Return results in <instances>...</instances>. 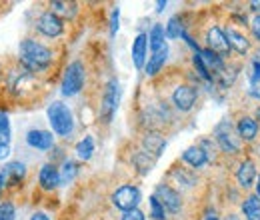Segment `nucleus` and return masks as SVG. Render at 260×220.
<instances>
[{"label": "nucleus", "mask_w": 260, "mask_h": 220, "mask_svg": "<svg viewBox=\"0 0 260 220\" xmlns=\"http://www.w3.org/2000/svg\"><path fill=\"white\" fill-rule=\"evenodd\" d=\"M18 58L28 72H40L52 64V50L32 38H26L18 46Z\"/></svg>", "instance_id": "1"}, {"label": "nucleus", "mask_w": 260, "mask_h": 220, "mask_svg": "<svg viewBox=\"0 0 260 220\" xmlns=\"http://www.w3.org/2000/svg\"><path fill=\"white\" fill-rule=\"evenodd\" d=\"M48 122L52 126V130L58 136H70L74 130V118L70 108L62 102H52L48 106Z\"/></svg>", "instance_id": "2"}, {"label": "nucleus", "mask_w": 260, "mask_h": 220, "mask_svg": "<svg viewBox=\"0 0 260 220\" xmlns=\"http://www.w3.org/2000/svg\"><path fill=\"white\" fill-rule=\"evenodd\" d=\"M214 136H216V142L220 144V148H222L224 152H228V154L240 152L242 138L238 136V130H234L228 120H222L220 124L214 128Z\"/></svg>", "instance_id": "3"}, {"label": "nucleus", "mask_w": 260, "mask_h": 220, "mask_svg": "<svg viewBox=\"0 0 260 220\" xmlns=\"http://www.w3.org/2000/svg\"><path fill=\"white\" fill-rule=\"evenodd\" d=\"M84 86V66L82 62H72L68 64L64 72V78H62V95L64 96H74L78 95Z\"/></svg>", "instance_id": "4"}, {"label": "nucleus", "mask_w": 260, "mask_h": 220, "mask_svg": "<svg viewBox=\"0 0 260 220\" xmlns=\"http://www.w3.org/2000/svg\"><path fill=\"white\" fill-rule=\"evenodd\" d=\"M138 202H140V190L136 188V186H130V184L120 186L112 194V204L118 210H124V212L134 210L138 206Z\"/></svg>", "instance_id": "5"}, {"label": "nucleus", "mask_w": 260, "mask_h": 220, "mask_svg": "<svg viewBox=\"0 0 260 220\" xmlns=\"http://www.w3.org/2000/svg\"><path fill=\"white\" fill-rule=\"evenodd\" d=\"M118 98H120V86L116 80H110L106 84V90H104V96H102V104H100V112L102 116L106 118V122L112 120L116 108H118Z\"/></svg>", "instance_id": "6"}, {"label": "nucleus", "mask_w": 260, "mask_h": 220, "mask_svg": "<svg viewBox=\"0 0 260 220\" xmlns=\"http://www.w3.org/2000/svg\"><path fill=\"white\" fill-rule=\"evenodd\" d=\"M154 198L162 204L168 212H172V214H176V212L182 208L180 194L174 188H170L168 184H158V186H156V192H154Z\"/></svg>", "instance_id": "7"}, {"label": "nucleus", "mask_w": 260, "mask_h": 220, "mask_svg": "<svg viewBox=\"0 0 260 220\" xmlns=\"http://www.w3.org/2000/svg\"><path fill=\"white\" fill-rule=\"evenodd\" d=\"M36 28L42 32L44 36H48V38H56V36H60L62 30H64L62 20H60L54 12H44V14H40V18H38V22H36Z\"/></svg>", "instance_id": "8"}, {"label": "nucleus", "mask_w": 260, "mask_h": 220, "mask_svg": "<svg viewBox=\"0 0 260 220\" xmlns=\"http://www.w3.org/2000/svg\"><path fill=\"white\" fill-rule=\"evenodd\" d=\"M8 86H10V90L16 92V95H24L26 90H34L36 82H34L32 74H30L26 68H22V70H14V72L10 74Z\"/></svg>", "instance_id": "9"}, {"label": "nucleus", "mask_w": 260, "mask_h": 220, "mask_svg": "<svg viewBox=\"0 0 260 220\" xmlns=\"http://www.w3.org/2000/svg\"><path fill=\"white\" fill-rule=\"evenodd\" d=\"M150 48H152V52H150L148 62H146L144 68H146L148 76H154V74L160 72V68H162L166 58H168V44L162 42V44H156V46H150Z\"/></svg>", "instance_id": "10"}, {"label": "nucleus", "mask_w": 260, "mask_h": 220, "mask_svg": "<svg viewBox=\"0 0 260 220\" xmlns=\"http://www.w3.org/2000/svg\"><path fill=\"white\" fill-rule=\"evenodd\" d=\"M172 102H174V106H176L178 110L188 112L196 102V90L192 86H188V84H180V86L174 90V95H172Z\"/></svg>", "instance_id": "11"}, {"label": "nucleus", "mask_w": 260, "mask_h": 220, "mask_svg": "<svg viewBox=\"0 0 260 220\" xmlns=\"http://www.w3.org/2000/svg\"><path fill=\"white\" fill-rule=\"evenodd\" d=\"M206 40H208L210 50L216 52L218 56H226L228 52H230V44H228V40H226V34L220 30V28L212 26V28L208 30V34H206Z\"/></svg>", "instance_id": "12"}, {"label": "nucleus", "mask_w": 260, "mask_h": 220, "mask_svg": "<svg viewBox=\"0 0 260 220\" xmlns=\"http://www.w3.org/2000/svg\"><path fill=\"white\" fill-rule=\"evenodd\" d=\"M26 142H28V146H32L36 150H48L54 144V136L48 130H30L26 134Z\"/></svg>", "instance_id": "13"}, {"label": "nucleus", "mask_w": 260, "mask_h": 220, "mask_svg": "<svg viewBox=\"0 0 260 220\" xmlns=\"http://www.w3.org/2000/svg\"><path fill=\"white\" fill-rule=\"evenodd\" d=\"M142 146H144V152H148L150 156H160L166 148V140L162 138V134L158 132H146L142 136Z\"/></svg>", "instance_id": "14"}, {"label": "nucleus", "mask_w": 260, "mask_h": 220, "mask_svg": "<svg viewBox=\"0 0 260 220\" xmlns=\"http://www.w3.org/2000/svg\"><path fill=\"white\" fill-rule=\"evenodd\" d=\"M38 182L44 190H54L60 184V172L56 166L52 164H44L40 168V174H38Z\"/></svg>", "instance_id": "15"}, {"label": "nucleus", "mask_w": 260, "mask_h": 220, "mask_svg": "<svg viewBox=\"0 0 260 220\" xmlns=\"http://www.w3.org/2000/svg\"><path fill=\"white\" fill-rule=\"evenodd\" d=\"M146 52H148V36L142 32L134 38L132 42V60H134V66L136 68H142L144 66V60H146Z\"/></svg>", "instance_id": "16"}, {"label": "nucleus", "mask_w": 260, "mask_h": 220, "mask_svg": "<svg viewBox=\"0 0 260 220\" xmlns=\"http://www.w3.org/2000/svg\"><path fill=\"white\" fill-rule=\"evenodd\" d=\"M0 174L4 178V184H18L26 174V166L22 162H8Z\"/></svg>", "instance_id": "17"}, {"label": "nucleus", "mask_w": 260, "mask_h": 220, "mask_svg": "<svg viewBox=\"0 0 260 220\" xmlns=\"http://www.w3.org/2000/svg\"><path fill=\"white\" fill-rule=\"evenodd\" d=\"M236 178H238V184L242 188H250L256 180V168H254V162L252 160H244L236 172Z\"/></svg>", "instance_id": "18"}, {"label": "nucleus", "mask_w": 260, "mask_h": 220, "mask_svg": "<svg viewBox=\"0 0 260 220\" xmlns=\"http://www.w3.org/2000/svg\"><path fill=\"white\" fill-rule=\"evenodd\" d=\"M238 136L242 138V140H246V142H250V140H254L256 138V134H258V122L254 120V118H250V116H242L240 120H238Z\"/></svg>", "instance_id": "19"}, {"label": "nucleus", "mask_w": 260, "mask_h": 220, "mask_svg": "<svg viewBox=\"0 0 260 220\" xmlns=\"http://www.w3.org/2000/svg\"><path fill=\"white\" fill-rule=\"evenodd\" d=\"M182 158H184V162H188L190 166L200 168V166H204V164H206L208 154L204 152V148H202V146H190V148H186V150H184Z\"/></svg>", "instance_id": "20"}, {"label": "nucleus", "mask_w": 260, "mask_h": 220, "mask_svg": "<svg viewBox=\"0 0 260 220\" xmlns=\"http://www.w3.org/2000/svg\"><path fill=\"white\" fill-rule=\"evenodd\" d=\"M200 56H202V60H204V64H206L208 72H210V70H212V72H224L222 56H218V54H216V52H212L210 48L200 50Z\"/></svg>", "instance_id": "21"}, {"label": "nucleus", "mask_w": 260, "mask_h": 220, "mask_svg": "<svg viewBox=\"0 0 260 220\" xmlns=\"http://www.w3.org/2000/svg\"><path fill=\"white\" fill-rule=\"evenodd\" d=\"M224 34H226L228 44H230V46H232L236 52L244 54V52L248 50V40H246V36H244V34H240V32L234 30V28H228Z\"/></svg>", "instance_id": "22"}, {"label": "nucleus", "mask_w": 260, "mask_h": 220, "mask_svg": "<svg viewBox=\"0 0 260 220\" xmlns=\"http://www.w3.org/2000/svg\"><path fill=\"white\" fill-rule=\"evenodd\" d=\"M242 212L246 220H260V196L252 194L242 202Z\"/></svg>", "instance_id": "23"}, {"label": "nucleus", "mask_w": 260, "mask_h": 220, "mask_svg": "<svg viewBox=\"0 0 260 220\" xmlns=\"http://www.w3.org/2000/svg\"><path fill=\"white\" fill-rule=\"evenodd\" d=\"M132 162L136 164V168H138L142 174H146V172H150L152 166H154V156H150L148 152L140 150V152H136V154L132 156Z\"/></svg>", "instance_id": "24"}, {"label": "nucleus", "mask_w": 260, "mask_h": 220, "mask_svg": "<svg viewBox=\"0 0 260 220\" xmlns=\"http://www.w3.org/2000/svg\"><path fill=\"white\" fill-rule=\"evenodd\" d=\"M92 152H94V140H92V136H84L76 144V154H78L80 160H90Z\"/></svg>", "instance_id": "25"}, {"label": "nucleus", "mask_w": 260, "mask_h": 220, "mask_svg": "<svg viewBox=\"0 0 260 220\" xmlns=\"http://www.w3.org/2000/svg\"><path fill=\"white\" fill-rule=\"evenodd\" d=\"M166 38H178V36H182L184 30H182V26H180V20L174 16V18H170L168 20V24H166Z\"/></svg>", "instance_id": "26"}, {"label": "nucleus", "mask_w": 260, "mask_h": 220, "mask_svg": "<svg viewBox=\"0 0 260 220\" xmlns=\"http://www.w3.org/2000/svg\"><path fill=\"white\" fill-rule=\"evenodd\" d=\"M76 172H78V168H76V164L72 162V160H66L64 166H62V172H60V182H70L74 176H76Z\"/></svg>", "instance_id": "27"}, {"label": "nucleus", "mask_w": 260, "mask_h": 220, "mask_svg": "<svg viewBox=\"0 0 260 220\" xmlns=\"http://www.w3.org/2000/svg\"><path fill=\"white\" fill-rule=\"evenodd\" d=\"M50 8H52V12L58 16V14H62V16H72L74 14V4H66V2H52L50 4Z\"/></svg>", "instance_id": "28"}, {"label": "nucleus", "mask_w": 260, "mask_h": 220, "mask_svg": "<svg viewBox=\"0 0 260 220\" xmlns=\"http://www.w3.org/2000/svg\"><path fill=\"white\" fill-rule=\"evenodd\" d=\"M192 62H194L196 70H198V76H200V78H204V80H212V74L208 72V68H206V64H204V60H202L200 52H198V54H194Z\"/></svg>", "instance_id": "29"}, {"label": "nucleus", "mask_w": 260, "mask_h": 220, "mask_svg": "<svg viewBox=\"0 0 260 220\" xmlns=\"http://www.w3.org/2000/svg\"><path fill=\"white\" fill-rule=\"evenodd\" d=\"M10 154V132L0 134V160L8 158Z\"/></svg>", "instance_id": "30"}, {"label": "nucleus", "mask_w": 260, "mask_h": 220, "mask_svg": "<svg viewBox=\"0 0 260 220\" xmlns=\"http://www.w3.org/2000/svg\"><path fill=\"white\" fill-rule=\"evenodd\" d=\"M14 204L12 202H2L0 204V220H14Z\"/></svg>", "instance_id": "31"}, {"label": "nucleus", "mask_w": 260, "mask_h": 220, "mask_svg": "<svg viewBox=\"0 0 260 220\" xmlns=\"http://www.w3.org/2000/svg\"><path fill=\"white\" fill-rule=\"evenodd\" d=\"M150 210H152V216H154V220H164L166 216H164V206L152 196L150 198Z\"/></svg>", "instance_id": "32"}, {"label": "nucleus", "mask_w": 260, "mask_h": 220, "mask_svg": "<svg viewBox=\"0 0 260 220\" xmlns=\"http://www.w3.org/2000/svg\"><path fill=\"white\" fill-rule=\"evenodd\" d=\"M122 220H144V214H142L138 208H134V210H128V212H124Z\"/></svg>", "instance_id": "33"}, {"label": "nucleus", "mask_w": 260, "mask_h": 220, "mask_svg": "<svg viewBox=\"0 0 260 220\" xmlns=\"http://www.w3.org/2000/svg\"><path fill=\"white\" fill-rule=\"evenodd\" d=\"M4 132H10V122H8V116L4 112H0V134Z\"/></svg>", "instance_id": "34"}, {"label": "nucleus", "mask_w": 260, "mask_h": 220, "mask_svg": "<svg viewBox=\"0 0 260 220\" xmlns=\"http://www.w3.org/2000/svg\"><path fill=\"white\" fill-rule=\"evenodd\" d=\"M118 14H120V10L114 8V12H112V24H110V34H116V30H118Z\"/></svg>", "instance_id": "35"}, {"label": "nucleus", "mask_w": 260, "mask_h": 220, "mask_svg": "<svg viewBox=\"0 0 260 220\" xmlns=\"http://www.w3.org/2000/svg\"><path fill=\"white\" fill-rule=\"evenodd\" d=\"M250 80H252V84L260 82V62L258 60L254 62V74H252V78H250Z\"/></svg>", "instance_id": "36"}, {"label": "nucleus", "mask_w": 260, "mask_h": 220, "mask_svg": "<svg viewBox=\"0 0 260 220\" xmlns=\"http://www.w3.org/2000/svg\"><path fill=\"white\" fill-rule=\"evenodd\" d=\"M252 32H254V36L260 40V16H256V18L252 20Z\"/></svg>", "instance_id": "37"}, {"label": "nucleus", "mask_w": 260, "mask_h": 220, "mask_svg": "<svg viewBox=\"0 0 260 220\" xmlns=\"http://www.w3.org/2000/svg\"><path fill=\"white\" fill-rule=\"evenodd\" d=\"M30 220H50L44 212H36V214H32V218Z\"/></svg>", "instance_id": "38"}, {"label": "nucleus", "mask_w": 260, "mask_h": 220, "mask_svg": "<svg viewBox=\"0 0 260 220\" xmlns=\"http://www.w3.org/2000/svg\"><path fill=\"white\" fill-rule=\"evenodd\" d=\"M256 196H260V176L258 180H256Z\"/></svg>", "instance_id": "39"}, {"label": "nucleus", "mask_w": 260, "mask_h": 220, "mask_svg": "<svg viewBox=\"0 0 260 220\" xmlns=\"http://www.w3.org/2000/svg\"><path fill=\"white\" fill-rule=\"evenodd\" d=\"M204 220H218V218H216V214H208V216H206Z\"/></svg>", "instance_id": "40"}, {"label": "nucleus", "mask_w": 260, "mask_h": 220, "mask_svg": "<svg viewBox=\"0 0 260 220\" xmlns=\"http://www.w3.org/2000/svg\"><path fill=\"white\" fill-rule=\"evenodd\" d=\"M2 188H4V178H2V174H0V192H2Z\"/></svg>", "instance_id": "41"}, {"label": "nucleus", "mask_w": 260, "mask_h": 220, "mask_svg": "<svg viewBox=\"0 0 260 220\" xmlns=\"http://www.w3.org/2000/svg\"><path fill=\"white\" fill-rule=\"evenodd\" d=\"M252 6H254V10H260V2H252Z\"/></svg>", "instance_id": "42"}, {"label": "nucleus", "mask_w": 260, "mask_h": 220, "mask_svg": "<svg viewBox=\"0 0 260 220\" xmlns=\"http://www.w3.org/2000/svg\"><path fill=\"white\" fill-rule=\"evenodd\" d=\"M256 116H258V120H260V108L256 110Z\"/></svg>", "instance_id": "43"}, {"label": "nucleus", "mask_w": 260, "mask_h": 220, "mask_svg": "<svg viewBox=\"0 0 260 220\" xmlns=\"http://www.w3.org/2000/svg\"><path fill=\"white\" fill-rule=\"evenodd\" d=\"M258 62H260V52H258Z\"/></svg>", "instance_id": "44"}, {"label": "nucleus", "mask_w": 260, "mask_h": 220, "mask_svg": "<svg viewBox=\"0 0 260 220\" xmlns=\"http://www.w3.org/2000/svg\"><path fill=\"white\" fill-rule=\"evenodd\" d=\"M0 72H2V70H0Z\"/></svg>", "instance_id": "45"}]
</instances>
